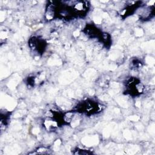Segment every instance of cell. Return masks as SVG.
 I'll return each instance as SVG.
<instances>
[{
	"instance_id": "cell-1",
	"label": "cell",
	"mask_w": 155,
	"mask_h": 155,
	"mask_svg": "<svg viewBox=\"0 0 155 155\" xmlns=\"http://www.w3.org/2000/svg\"><path fill=\"white\" fill-rule=\"evenodd\" d=\"M76 110L78 112H81L87 114H92L100 111L101 110V107L96 101L86 100L78 105Z\"/></svg>"
},
{
	"instance_id": "cell-2",
	"label": "cell",
	"mask_w": 155,
	"mask_h": 155,
	"mask_svg": "<svg viewBox=\"0 0 155 155\" xmlns=\"http://www.w3.org/2000/svg\"><path fill=\"white\" fill-rule=\"evenodd\" d=\"M144 90L143 85L136 78H131L126 83L127 93L132 96L140 94Z\"/></svg>"
},
{
	"instance_id": "cell-3",
	"label": "cell",
	"mask_w": 155,
	"mask_h": 155,
	"mask_svg": "<svg viewBox=\"0 0 155 155\" xmlns=\"http://www.w3.org/2000/svg\"><path fill=\"white\" fill-rule=\"evenodd\" d=\"M28 45L33 51H37L38 53H42L45 50L47 42L43 39L38 37H33L30 39Z\"/></svg>"
},
{
	"instance_id": "cell-4",
	"label": "cell",
	"mask_w": 155,
	"mask_h": 155,
	"mask_svg": "<svg viewBox=\"0 0 155 155\" xmlns=\"http://www.w3.org/2000/svg\"><path fill=\"white\" fill-rule=\"evenodd\" d=\"M154 15V5L142 7L140 12L139 14L140 18L142 19L147 20L151 18Z\"/></svg>"
}]
</instances>
